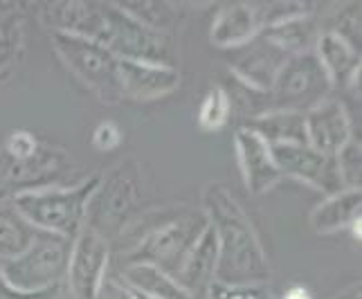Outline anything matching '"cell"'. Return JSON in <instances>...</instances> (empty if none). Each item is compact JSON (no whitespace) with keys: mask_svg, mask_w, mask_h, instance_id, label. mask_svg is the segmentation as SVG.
Here are the masks:
<instances>
[{"mask_svg":"<svg viewBox=\"0 0 362 299\" xmlns=\"http://www.w3.org/2000/svg\"><path fill=\"white\" fill-rule=\"evenodd\" d=\"M59 291H45V293H21L16 288H11L7 283L5 275H3V268H0V299H57Z\"/></svg>","mask_w":362,"mask_h":299,"instance_id":"1f68e13d","label":"cell"},{"mask_svg":"<svg viewBox=\"0 0 362 299\" xmlns=\"http://www.w3.org/2000/svg\"><path fill=\"white\" fill-rule=\"evenodd\" d=\"M36 230L28 225L11 203L0 201V261L14 259L34 241Z\"/></svg>","mask_w":362,"mask_h":299,"instance_id":"603a6c76","label":"cell"},{"mask_svg":"<svg viewBox=\"0 0 362 299\" xmlns=\"http://www.w3.org/2000/svg\"><path fill=\"white\" fill-rule=\"evenodd\" d=\"M247 127L257 131L270 146L306 144L304 113H293V110H266L264 115L255 117Z\"/></svg>","mask_w":362,"mask_h":299,"instance_id":"44dd1931","label":"cell"},{"mask_svg":"<svg viewBox=\"0 0 362 299\" xmlns=\"http://www.w3.org/2000/svg\"><path fill=\"white\" fill-rule=\"evenodd\" d=\"M284 299H313V295H310V291L304 288V286H293Z\"/></svg>","mask_w":362,"mask_h":299,"instance_id":"836d02e7","label":"cell"},{"mask_svg":"<svg viewBox=\"0 0 362 299\" xmlns=\"http://www.w3.org/2000/svg\"><path fill=\"white\" fill-rule=\"evenodd\" d=\"M97 182L99 173H93L77 184L18 192L9 198V203L36 232L72 241L86 223V207H88Z\"/></svg>","mask_w":362,"mask_h":299,"instance_id":"277c9868","label":"cell"},{"mask_svg":"<svg viewBox=\"0 0 362 299\" xmlns=\"http://www.w3.org/2000/svg\"><path fill=\"white\" fill-rule=\"evenodd\" d=\"M142 165L137 160H122L99 182L86 207V228L110 241L135 221L142 205Z\"/></svg>","mask_w":362,"mask_h":299,"instance_id":"5b68a950","label":"cell"},{"mask_svg":"<svg viewBox=\"0 0 362 299\" xmlns=\"http://www.w3.org/2000/svg\"><path fill=\"white\" fill-rule=\"evenodd\" d=\"M52 47L81 83L106 104H117L119 88V59L99 43L66 32H52Z\"/></svg>","mask_w":362,"mask_h":299,"instance_id":"52a82bcc","label":"cell"},{"mask_svg":"<svg viewBox=\"0 0 362 299\" xmlns=\"http://www.w3.org/2000/svg\"><path fill=\"white\" fill-rule=\"evenodd\" d=\"M234 153L239 162V171L250 194H266L274 184H279L281 173L274 165L270 144L250 127H241L234 133Z\"/></svg>","mask_w":362,"mask_h":299,"instance_id":"4fadbf2b","label":"cell"},{"mask_svg":"<svg viewBox=\"0 0 362 299\" xmlns=\"http://www.w3.org/2000/svg\"><path fill=\"white\" fill-rule=\"evenodd\" d=\"M342 299H360V291H358V293H351L349 297H342Z\"/></svg>","mask_w":362,"mask_h":299,"instance_id":"e575fe53","label":"cell"},{"mask_svg":"<svg viewBox=\"0 0 362 299\" xmlns=\"http://www.w3.org/2000/svg\"><path fill=\"white\" fill-rule=\"evenodd\" d=\"M333 158H335V167H338L342 189H360L362 148H360V140L356 138V135Z\"/></svg>","mask_w":362,"mask_h":299,"instance_id":"484cf974","label":"cell"},{"mask_svg":"<svg viewBox=\"0 0 362 299\" xmlns=\"http://www.w3.org/2000/svg\"><path fill=\"white\" fill-rule=\"evenodd\" d=\"M232 115V99L221 88V86H211L205 93L201 106H198V127L207 133H216L228 127Z\"/></svg>","mask_w":362,"mask_h":299,"instance_id":"cb8c5ba5","label":"cell"},{"mask_svg":"<svg viewBox=\"0 0 362 299\" xmlns=\"http://www.w3.org/2000/svg\"><path fill=\"white\" fill-rule=\"evenodd\" d=\"M313 52L320 59L331 86H356L360 81V49L342 36L320 30Z\"/></svg>","mask_w":362,"mask_h":299,"instance_id":"ac0fdd59","label":"cell"},{"mask_svg":"<svg viewBox=\"0 0 362 299\" xmlns=\"http://www.w3.org/2000/svg\"><path fill=\"white\" fill-rule=\"evenodd\" d=\"M362 211V192L360 189H340L327 201H322L310 211V228L317 234H335L340 230H360Z\"/></svg>","mask_w":362,"mask_h":299,"instance_id":"d6986e66","label":"cell"},{"mask_svg":"<svg viewBox=\"0 0 362 299\" xmlns=\"http://www.w3.org/2000/svg\"><path fill=\"white\" fill-rule=\"evenodd\" d=\"M108 261L110 241L83 225L81 232L70 241V257L66 270L70 293L77 299H99L106 283Z\"/></svg>","mask_w":362,"mask_h":299,"instance_id":"9c48e42d","label":"cell"},{"mask_svg":"<svg viewBox=\"0 0 362 299\" xmlns=\"http://www.w3.org/2000/svg\"><path fill=\"white\" fill-rule=\"evenodd\" d=\"M122 142V129L113 119H106V122H99L95 127V133H93V144L99 151H113L117 148Z\"/></svg>","mask_w":362,"mask_h":299,"instance_id":"4dcf8cb0","label":"cell"},{"mask_svg":"<svg viewBox=\"0 0 362 299\" xmlns=\"http://www.w3.org/2000/svg\"><path fill=\"white\" fill-rule=\"evenodd\" d=\"M288 59V54H284L279 47H274L259 34L255 41L236 49V57L232 59L230 68L252 90L270 93L279 70Z\"/></svg>","mask_w":362,"mask_h":299,"instance_id":"5bb4252c","label":"cell"},{"mask_svg":"<svg viewBox=\"0 0 362 299\" xmlns=\"http://www.w3.org/2000/svg\"><path fill=\"white\" fill-rule=\"evenodd\" d=\"M270 151L281 178H295L327 196L342 189L335 158L324 156L308 144H277L270 146Z\"/></svg>","mask_w":362,"mask_h":299,"instance_id":"8fae6325","label":"cell"},{"mask_svg":"<svg viewBox=\"0 0 362 299\" xmlns=\"http://www.w3.org/2000/svg\"><path fill=\"white\" fill-rule=\"evenodd\" d=\"M261 36L272 43L274 47H279L284 54L288 57H297V54H306L313 52L317 36H320V28L313 20V16H297V18H288L284 23L270 25V28L261 30Z\"/></svg>","mask_w":362,"mask_h":299,"instance_id":"ffe728a7","label":"cell"},{"mask_svg":"<svg viewBox=\"0 0 362 299\" xmlns=\"http://www.w3.org/2000/svg\"><path fill=\"white\" fill-rule=\"evenodd\" d=\"M119 88L122 99L129 97L137 102H151L180 88V72L176 66L119 59Z\"/></svg>","mask_w":362,"mask_h":299,"instance_id":"9a60e30c","label":"cell"},{"mask_svg":"<svg viewBox=\"0 0 362 299\" xmlns=\"http://www.w3.org/2000/svg\"><path fill=\"white\" fill-rule=\"evenodd\" d=\"M39 146H41V140L36 138V135H32L30 131H14V133H9L5 140L3 158L14 160V162L28 160L39 151Z\"/></svg>","mask_w":362,"mask_h":299,"instance_id":"83f0119b","label":"cell"},{"mask_svg":"<svg viewBox=\"0 0 362 299\" xmlns=\"http://www.w3.org/2000/svg\"><path fill=\"white\" fill-rule=\"evenodd\" d=\"M102 295L104 299H140L135 295L133 288H129L127 283H119V281H108L104 283V288H102ZM99 295V297H102Z\"/></svg>","mask_w":362,"mask_h":299,"instance_id":"d6a6232c","label":"cell"},{"mask_svg":"<svg viewBox=\"0 0 362 299\" xmlns=\"http://www.w3.org/2000/svg\"><path fill=\"white\" fill-rule=\"evenodd\" d=\"M207 225L205 211L194 207L162 209L144 221H133L131 228L124 230L131 236L122 252L124 266H151L173 279Z\"/></svg>","mask_w":362,"mask_h":299,"instance_id":"3957f363","label":"cell"},{"mask_svg":"<svg viewBox=\"0 0 362 299\" xmlns=\"http://www.w3.org/2000/svg\"><path fill=\"white\" fill-rule=\"evenodd\" d=\"M72 169V162L59 146L43 144L28 160H7L0 156V189L18 192L43 189V187H64V180Z\"/></svg>","mask_w":362,"mask_h":299,"instance_id":"30bf717a","label":"cell"},{"mask_svg":"<svg viewBox=\"0 0 362 299\" xmlns=\"http://www.w3.org/2000/svg\"><path fill=\"white\" fill-rule=\"evenodd\" d=\"M261 34V20L257 14L255 5L247 3H234V5H223L214 23L209 28V41L211 45L223 47V49H239L255 41Z\"/></svg>","mask_w":362,"mask_h":299,"instance_id":"2e32d148","label":"cell"},{"mask_svg":"<svg viewBox=\"0 0 362 299\" xmlns=\"http://www.w3.org/2000/svg\"><path fill=\"white\" fill-rule=\"evenodd\" d=\"M21 47V23L16 20H5L0 25V64L3 61H11L14 54H18Z\"/></svg>","mask_w":362,"mask_h":299,"instance_id":"f546056e","label":"cell"},{"mask_svg":"<svg viewBox=\"0 0 362 299\" xmlns=\"http://www.w3.org/2000/svg\"><path fill=\"white\" fill-rule=\"evenodd\" d=\"M306 144L324 156H335L340 148L354 138L351 117L340 99L327 97L304 113Z\"/></svg>","mask_w":362,"mask_h":299,"instance_id":"7c38bea8","label":"cell"},{"mask_svg":"<svg viewBox=\"0 0 362 299\" xmlns=\"http://www.w3.org/2000/svg\"><path fill=\"white\" fill-rule=\"evenodd\" d=\"M327 30L335 32L360 49V3H349L342 11H338L335 23H331Z\"/></svg>","mask_w":362,"mask_h":299,"instance_id":"4316f807","label":"cell"},{"mask_svg":"<svg viewBox=\"0 0 362 299\" xmlns=\"http://www.w3.org/2000/svg\"><path fill=\"white\" fill-rule=\"evenodd\" d=\"M127 14L146 25L148 30L167 34L173 20V9L167 3H117Z\"/></svg>","mask_w":362,"mask_h":299,"instance_id":"d4e9b609","label":"cell"},{"mask_svg":"<svg viewBox=\"0 0 362 299\" xmlns=\"http://www.w3.org/2000/svg\"><path fill=\"white\" fill-rule=\"evenodd\" d=\"M70 241L36 232L34 241L18 257L0 261L3 275L11 288L21 293H45L61 288L66 279Z\"/></svg>","mask_w":362,"mask_h":299,"instance_id":"8992f818","label":"cell"},{"mask_svg":"<svg viewBox=\"0 0 362 299\" xmlns=\"http://www.w3.org/2000/svg\"><path fill=\"white\" fill-rule=\"evenodd\" d=\"M124 283L151 299H196L185 293L169 275L151 266H124Z\"/></svg>","mask_w":362,"mask_h":299,"instance_id":"7402d4cb","label":"cell"},{"mask_svg":"<svg viewBox=\"0 0 362 299\" xmlns=\"http://www.w3.org/2000/svg\"><path fill=\"white\" fill-rule=\"evenodd\" d=\"M41 16L52 32L90 39L122 61L173 66L169 36L148 30L117 3H41Z\"/></svg>","mask_w":362,"mask_h":299,"instance_id":"6da1fadb","label":"cell"},{"mask_svg":"<svg viewBox=\"0 0 362 299\" xmlns=\"http://www.w3.org/2000/svg\"><path fill=\"white\" fill-rule=\"evenodd\" d=\"M207 299H268L261 286H226L214 281L207 291Z\"/></svg>","mask_w":362,"mask_h":299,"instance_id":"f1b7e54d","label":"cell"},{"mask_svg":"<svg viewBox=\"0 0 362 299\" xmlns=\"http://www.w3.org/2000/svg\"><path fill=\"white\" fill-rule=\"evenodd\" d=\"M214 272H216V236L211 225H207V230L201 234V239L194 243L189 254L185 257L173 281L185 293L201 299L207 297L209 286L214 283Z\"/></svg>","mask_w":362,"mask_h":299,"instance_id":"e0dca14e","label":"cell"},{"mask_svg":"<svg viewBox=\"0 0 362 299\" xmlns=\"http://www.w3.org/2000/svg\"><path fill=\"white\" fill-rule=\"evenodd\" d=\"M331 81L324 72L315 52L291 57L279 70L274 79L270 97V110H293V113H306L308 108L324 102L331 93Z\"/></svg>","mask_w":362,"mask_h":299,"instance_id":"ba28073f","label":"cell"},{"mask_svg":"<svg viewBox=\"0 0 362 299\" xmlns=\"http://www.w3.org/2000/svg\"><path fill=\"white\" fill-rule=\"evenodd\" d=\"M203 211L216 236L214 281L226 286H264L270 264L247 211L223 182L203 189Z\"/></svg>","mask_w":362,"mask_h":299,"instance_id":"7a4b0ae2","label":"cell"}]
</instances>
